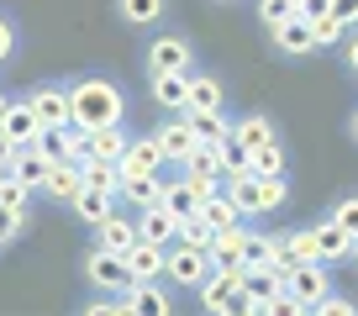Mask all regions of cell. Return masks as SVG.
<instances>
[{"label": "cell", "mask_w": 358, "mask_h": 316, "mask_svg": "<svg viewBox=\"0 0 358 316\" xmlns=\"http://www.w3.org/2000/svg\"><path fill=\"white\" fill-rule=\"evenodd\" d=\"M127 111L122 90H116L111 79H74L69 85V122L79 127V132H90V127H116Z\"/></svg>", "instance_id": "1"}, {"label": "cell", "mask_w": 358, "mask_h": 316, "mask_svg": "<svg viewBox=\"0 0 358 316\" xmlns=\"http://www.w3.org/2000/svg\"><path fill=\"white\" fill-rule=\"evenodd\" d=\"M227 195L243 216L274 211L285 201V174H227Z\"/></svg>", "instance_id": "2"}, {"label": "cell", "mask_w": 358, "mask_h": 316, "mask_svg": "<svg viewBox=\"0 0 358 316\" xmlns=\"http://www.w3.org/2000/svg\"><path fill=\"white\" fill-rule=\"evenodd\" d=\"M85 274H90V285L95 290H106V295H127V285H132V274H127V259L122 253H111V248H95L85 259Z\"/></svg>", "instance_id": "3"}, {"label": "cell", "mask_w": 358, "mask_h": 316, "mask_svg": "<svg viewBox=\"0 0 358 316\" xmlns=\"http://www.w3.org/2000/svg\"><path fill=\"white\" fill-rule=\"evenodd\" d=\"M37 148H43L48 164H79V158H85V132H79L74 122L69 127H43V132H37Z\"/></svg>", "instance_id": "4"}, {"label": "cell", "mask_w": 358, "mask_h": 316, "mask_svg": "<svg viewBox=\"0 0 358 316\" xmlns=\"http://www.w3.org/2000/svg\"><path fill=\"white\" fill-rule=\"evenodd\" d=\"M164 274H169V285H201L206 274H211V253L174 243V248H169V259H164Z\"/></svg>", "instance_id": "5"}, {"label": "cell", "mask_w": 358, "mask_h": 316, "mask_svg": "<svg viewBox=\"0 0 358 316\" xmlns=\"http://www.w3.org/2000/svg\"><path fill=\"white\" fill-rule=\"evenodd\" d=\"M285 290L295 295V301H306V311H311V301H322L332 285H327V269H322V259H311V264H290L285 269Z\"/></svg>", "instance_id": "6"}, {"label": "cell", "mask_w": 358, "mask_h": 316, "mask_svg": "<svg viewBox=\"0 0 358 316\" xmlns=\"http://www.w3.org/2000/svg\"><path fill=\"white\" fill-rule=\"evenodd\" d=\"M201 301H206V311H216V316H227V301H232L237 290H243V274L237 269H222V264H211V274H206L201 285Z\"/></svg>", "instance_id": "7"}, {"label": "cell", "mask_w": 358, "mask_h": 316, "mask_svg": "<svg viewBox=\"0 0 358 316\" xmlns=\"http://www.w3.org/2000/svg\"><path fill=\"white\" fill-rule=\"evenodd\" d=\"M148 69L153 74H190V43L185 37H158L148 48Z\"/></svg>", "instance_id": "8"}, {"label": "cell", "mask_w": 358, "mask_h": 316, "mask_svg": "<svg viewBox=\"0 0 358 316\" xmlns=\"http://www.w3.org/2000/svg\"><path fill=\"white\" fill-rule=\"evenodd\" d=\"M158 169H164V148H158V137H127L122 180H127V174H158Z\"/></svg>", "instance_id": "9"}, {"label": "cell", "mask_w": 358, "mask_h": 316, "mask_svg": "<svg viewBox=\"0 0 358 316\" xmlns=\"http://www.w3.org/2000/svg\"><path fill=\"white\" fill-rule=\"evenodd\" d=\"M27 106L37 111L43 127H69V85H43Z\"/></svg>", "instance_id": "10"}, {"label": "cell", "mask_w": 358, "mask_h": 316, "mask_svg": "<svg viewBox=\"0 0 358 316\" xmlns=\"http://www.w3.org/2000/svg\"><path fill=\"white\" fill-rule=\"evenodd\" d=\"M174 232H179V216H169L164 206H148V211H137V237H143V243L174 248Z\"/></svg>", "instance_id": "11"}, {"label": "cell", "mask_w": 358, "mask_h": 316, "mask_svg": "<svg viewBox=\"0 0 358 316\" xmlns=\"http://www.w3.org/2000/svg\"><path fill=\"white\" fill-rule=\"evenodd\" d=\"M0 132H6L16 148H22V143H37L43 122H37V111H32L27 101H16V106H6V111H0Z\"/></svg>", "instance_id": "12"}, {"label": "cell", "mask_w": 358, "mask_h": 316, "mask_svg": "<svg viewBox=\"0 0 358 316\" xmlns=\"http://www.w3.org/2000/svg\"><path fill=\"white\" fill-rule=\"evenodd\" d=\"M6 174H11V180H22V185H32V190H43V174H48L43 148H37V143H22V148L11 153V164H6Z\"/></svg>", "instance_id": "13"}, {"label": "cell", "mask_w": 358, "mask_h": 316, "mask_svg": "<svg viewBox=\"0 0 358 316\" xmlns=\"http://www.w3.org/2000/svg\"><path fill=\"white\" fill-rule=\"evenodd\" d=\"M122 259H127V274H132V280H158V274H164L169 248H158V243H143V237H137Z\"/></svg>", "instance_id": "14"}, {"label": "cell", "mask_w": 358, "mask_h": 316, "mask_svg": "<svg viewBox=\"0 0 358 316\" xmlns=\"http://www.w3.org/2000/svg\"><path fill=\"white\" fill-rule=\"evenodd\" d=\"M164 180L169 174H127L122 180V201H132L137 211H148V206H164Z\"/></svg>", "instance_id": "15"}, {"label": "cell", "mask_w": 358, "mask_h": 316, "mask_svg": "<svg viewBox=\"0 0 358 316\" xmlns=\"http://www.w3.org/2000/svg\"><path fill=\"white\" fill-rule=\"evenodd\" d=\"M280 290H285V274L274 269V264H248L243 269V295L253 306H264L268 295H280Z\"/></svg>", "instance_id": "16"}, {"label": "cell", "mask_w": 358, "mask_h": 316, "mask_svg": "<svg viewBox=\"0 0 358 316\" xmlns=\"http://www.w3.org/2000/svg\"><path fill=\"white\" fill-rule=\"evenodd\" d=\"M122 153H127L122 122H116V127H90V132H85V158H116V164H122ZM85 158H79V164H85Z\"/></svg>", "instance_id": "17"}, {"label": "cell", "mask_w": 358, "mask_h": 316, "mask_svg": "<svg viewBox=\"0 0 358 316\" xmlns=\"http://www.w3.org/2000/svg\"><path fill=\"white\" fill-rule=\"evenodd\" d=\"M211 264H222V269H237V274L248 269V248H243V222L211 237Z\"/></svg>", "instance_id": "18"}, {"label": "cell", "mask_w": 358, "mask_h": 316, "mask_svg": "<svg viewBox=\"0 0 358 316\" xmlns=\"http://www.w3.org/2000/svg\"><path fill=\"white\" fill-rule=\"evenodd\" d=\"M169 316V295L158 290L153 280H132L127 285V316Z\"/></svg>", "instance_id": "19"}, {"label": "cell", "mask_w": 358, "mask_h": 316, "mask_svg": "<svg viewBox=\"0 0 358 316\" xmlns=\"http://www.w3.org/2000/svg\"><path fill=\"white\" fill-rule=\"evenodd\" d=\"M79 185H85L79 164H48V174H43V195H53V201H74Z\"/></svg>", "instance_id": "20"}, {"label": "cell", "mask_w": 358, "mask_h": 316, "mask_svg": "<svg viewBox=\"0 0 358 316\" xmlns=\"http://www.w3.org/2000/svg\"><path fill=\"white\" fill-rule=\"evenodd\" d=\"M274 48H280V53H311L316 48L311 22H306V16H285V22L274 27Z\"/></svg>", "instance_id": "21"}, {"label": "cell", "mask_w": 358, "mask_h": 316, "mask_svg": "<svg viewBox=\"0 0 358 316\" xmlns=\"http://www.w3.org/2000/svg\"><path fill=\"white\" fill-rule=\"evenodd\" d=\"M311 237H316V253H322V264H332V259H343V253H353V232H348L343 222L311 227Z\"/></svg>", "instance_id": "22"}, {"label": "cell", "mask_w": 358, "mask_h": 316, "mask_svg": "<svg viewBox=\"0 0 358 316\" xmlns=\"http://www.w3.org/2000/svg\"><path fill=\"white\" fill-rule=\"evenodd\" d=\"M85 185L90 190H106V195H122V164L116 158H85Z\"/></svg>", "instance_id": "23"}, {"label": "cell", "mask_w": 358, "mask_h": 316, "mask_svg": "<svg viewBox=\"0 0 358 316\" xmlns=\"http://www.w3.org/2000/svg\"><path fill=\"white\" fill-rule=\"evenodd\" d=\"M232 137L253 153V148H264V143H274V122H268L264 111H248V116H237L232 122Z\"/></svg>", "instance_id": "24"}, {"label": "cell", "mask_w": 358, "mask_h": 316, "mask_svg": "<svg viewBox=\"0 0 358 316\" xmlns=\"http://www.w3.org/2000/svg\"><path fill=\"white\" fill-rule=\"evenodd\" d=\"M95 232H101V248H111V253H127L137 243V222H127V216H106V222H95Z\"/></svg>", "instance_id": "25"}, {"label": "cell", "mask_w": 358, "mask_h": 316, "mask_svg": "<svg viewBox=\"0 0 358 316\" xmlns=\"http://www.w3.org/2000/svg\"><path fill=\"white\" fill-rule=\"evenodd\" d=\"M164 211L169 216H195L201 211V190L190 180H164Z\"/></svg>", "instance_id": "26"}, {"label": "cell", "mask_w": 358, "mask_h": 316, "mask_svg": "<svg viewBox=\"0 0 358 316\" xmlns=\"http://www.w3.org/2000/svg\"><path fill=\"white\" fill-rule=\"evenodd\" d=\"M185 180H222V153L211 143H195L185 153Z\"/></svg>", "instance_id": "27"}, {"label": "cell", "mask_w": 358, "mask_h": 316, "mask_svg": "<svg viewBox=\"0 0 358 316\" xmlns=\"http://www.w3.org/2000/svg\"><path fill=\"white\" fill-rule=\"evenodd\" d=\"M79 211V222H106V216L116 211V195H106V190H90V185H79V195L69 201Z\"/></svg>", "instance_id": "28"}, {"label": "cell", "mask_w": 358, "mask_h": 316, "mask_svg": "<svg viewBox=\"0 0 358 316\" xmlns=\"http://www.w3.org/2000/svg\"><path fill=\"white\" fill-rule=\"evenodd\" d=\"M153 137H158V148H164V164H185V153L195 148L190 122H174V127H164V132H153Z\"/></svg>", "instance_id": "29"}, {"label": "cell", "mask_w": 358, "mask_h": 316, "mask_svg": "<svg viewBox=\"0 0 358 316\" xmlns=\"http://www.w3.org/2000/svg\"><path fill=\"white\" fill-rule=\"evenodd\" d=\"M185 111H222V85L211 74H190V95H185Z\"/></svg>", "instance_id": "30"}, {"label": "cell", "mask_w": 358, "mask_h": 316, "mask_svg": "<svg viewBox=\"0 0 358 316\" xmlns=\"http://www.w3.org/2000/svg\"><path fill=\"white\" fill-rule=\"evenodd\" d=\"M311 259H322V253H316V237H311V232H290V237H280V274L290 269V264H311Z\"/></svg>", "instance_id": "31"}, {"label": "cell", "mask_w": 358, "mask_h": 316, "mask_svg": "<svg viewBox=\"0 0 358 316\" xmlns=\"http://www.w3.org/2000/svg\"><path fill=\"white\" fill-rule=\"evenodd\" d=\"M185 122H190V132H195V143H222V137L227 132H232V122H227V116L222 111H190V116H185Z\"/></svg>", "instance_id": "32"}, {"label": "cell", "mask_w": 358, "mask_h": 316, "mask_svg": "<svg viewBox=\"0 0 358 316\" xmlns=\"http://www.w3.org/2000/svg\"><path fill=\"white\" fill-rule=\"evenodd\" d=\"M201 216H206V222L216 227V232H227V227H237V222H243V211L232 206V195H227V190L206 195V201H201Z\"/></svg>", "instance_id": "33"}, {"label": "cell", "mask_w": 358, "mask_h": 316, "mask_svg": "<svg viewBox=\"0 0 358 316\" xmlns=\"http://www.w3.org/2000/svg\"><path fill=\"white\" fill-rule=\"evenodd\" d=\"M211 237H216V227L206 222L201 211H195V216H179V232H174V243H185V248H206V253H211Z\"/></svg>", "instance_id": "34"}, {"label": "cell", "mask_w": 358, "mask_h": 316, "mask_svg": "<svg viewBox=\"0 0 358 316\" xmlns=\"http://www.w3.org/2000/svg\"><path fill=\"white\" fill-rule=\"evenodd\" d=\"M185 95H190V74H153V101L158 106H185Z\"/></svg>", "instance_id": "35"}, {"label": "cell", "mask_w": 358, "mask_h": 316, "mask_svg": "<svg viewBox=\"0 0 358 316\" xmlns=\"http://www.w3.org/2000/svg\"><path fill=\"white\" fill-rule=\"evenodd\" d=\"M243 248H248V264H274L280 269V237H264V232L243 227Z\"/></svg>", "instance_id": "36"}, {"label": "cell", "mask_w": 358, "mask_h": 316, "mask_svg": "<svg viewBox=\"0 0 358 316\" xmlns=\"http://www.w3.org/2000/svg\"><path fill=\"white\" fill-rule=\"evenodd\" d=\"M216 153H222V180H227V174H248V164H253V153H248V148L237 143L232 132L216 143Z\"/></svg>", "instance_id": "37"}, {"label": "cell", "mask_w": 358, "mask_h": 316, "mask_svg": "<svg viewBox=\"0 0 358 316\" xmlns=\"http://www.w3.org/2000/svg\"><path fill=\"white\" fill-rule=\"evenodd\" d=\"M248 174H285V148H280V143L253 148V164H248Z\"/></svg>", "instance_id": "38"}, {"label": "cell", "mask_w": 358, "mask_h": 316, "mask_svg": "<svg viewBox=\"0 0 358 316\" xmlns=\"http://www.w3.org/2000/svg\"><path fill=\"white\" fill-rule=\"evenodd\" d=\"M306 22H311V37H316V48L337 43V37L348 32V27H343V22H337V16H332V6H327V11H316V16H306Z\"/></svg>", "instance_id": "39"}, {"label": "cell", "mask_w": 358, "mask_h": 316, "mask_svg": "<svg viewBox=\"0 0 358 316\" xmlns=\"http://www.w3.org/2000/svg\"><path fill=\"white\" fill-rule=\"evenodd\" d=\"M158 11H164V0H122V16L132 27H148V22H158Z\"/></svg>", "instance_id": "40"}, {"label": "cell", "mask_w": 358, "mask_h": 316, "mask_svg": "<svg viewBox=\"0 0 358 316\" xmlns=\"http://www.w3.org/2000/svg\"><path fill=\"white\" fill-rule=\"evenodd\" d=\"M285 16H295V0H258V22H264L268 32H274Z\"/></svg>", "instance_id": "41"}, {"label": "cell", "mask_w": 358, "mask_h": 316, "mask_svg": "<svg viewBox=\"0 0 358 316\" xmlns=\"http://www.w3.org/2000/svg\"><path fill=\"white\" fill-rule=\"evenodd\" d=\"M27 195H32V185H22V180H0V206H16V211H27Z\"/></svg>", "instance_id": "42"}, {"label": "cell", "mask_w": 358, "mask_h": 316, "mask_svg": "<svg viewBox=\"0 0 358 316\" xmlns=\"http://www.w3.org/2000/svg\"><path fill=\"white\" fill-rule=\"evenodd\" d=\"M22 227H27V211H16V206H0V243H11Z\"/></svg>", "instance_id": "43"}, {"label": "cell", "mask_w": 358, "mask_h": 316, "mask_svg": "<svg viewBox=\"0 0 358 316\" xmlns=\"http://www.w3.org/2000/svg\"><path fill=\"white\" fill-rule=\"evenodd\" d=\"M311 311H316V316H353V311H358V306H348V301H337V295H332V290H327V295H322V301H311Z\"/></svg>", "instance_id": "44"}, {"label": "cell", "mask_w": 358, "mask_h": 316, "mask_svg": "<svg viewBox=\"0 0 358 316\" xmlns=\"http://www.w3.org/2000/svg\"><path fill=\"white\" fill-rule=\"evenodd\" d=\"M332 222H343L348 232L358 237V195H353V201H343V206H337V211H332Z\"/></svg>", "instance_id": "45"}, {"label": "cell", "mask_w": 358, "mask_h": 316, "mask_svg": "<svg viewBox=\"0 0 358 316\" xmlns=\"http://www.w3.org/2000/svg\"><path fill=\"white\" fill-rule=\"evenodd\" d=\"M327 6H332V16H337L343 27H353V22H358V0H327Z\"/></svg>", "instance_id": "46"}, {"label": "cell", "mask_w": 358, "mask_h": 316, "mask_svg": "<svg viewBox=\"0 0 358 316\" xmlns=\"http://www.w3.org/2000/svg\"><path fill=\"white\" fill-rule=\"evenodd\" d=\"M11 48H16V27L6 22V16H0V64H6V58H11Z\"/></svg>", "instance_id": "47"}, {"label": "cell", "mask_w": 358, "mask_h": 316, "mask_svg": "<svg viewBox=\"0 0 358 316\" xmlns=\"http://www.w3.org/2000/svg\"><path fill=\"white\" fill-rule=\"evenodd\" d=\"M90 316H127V295H122V301H95Z\"/></svg>", "instance_id": "48"}, {"label": "cell", "mask_w": 358, "mask_h": 316, "mask_svg": "<svg viewBox=\"0 0 358 316\" xmlns=\"http://www.w3.org/2000/svg\"><path fill=\"white\" fill-rule=\"evenodd\" d=\"M11 153H16V143L6 132H0V169H6V164H11Z\"/></svg>", "instance_id": "49"}, {"label": "cell", "mask_w": 358, "mask_h": 316, "mask_svg": "<svg viewBox=\"0 0 358 316\" xmlns=\"http://www.w3.org/2000/svg\"><path fill=\"white\" fill-rule=\"evenodd\" d=\"M348 64H353V74H358V37L348 43Z\"/></svg>", "instance_id": "50"}, {"label": "cell", "mask_w": 358, "mask_h": 316, "mask_svg": "<svg viewBox=\"0 0 358 316\" xmlns=\"http://www.w3.org/2000/svg\"><path fill=\"white\" fill-rule=\"evenodd\" d=\"M6 106H11V101H6V95H0V111H6Z\"/></svg>", "instance_id": "51"}, {"label": "cell", "mask_w": 358, "mask_h": 316, "mask_svg": "<svg viewBox=\"0 0 358 316\" xmlns=\"http://www.w3.org/2000/svg\"><path fill=\"white\" fill-rule=\"evenodd\" d=\"M353 259H358V237H353Z\"/></svg>", "instance_id": "52"}, {"label": "cell", "mask_w": 358, "mask_h": 316, "mask_svg": "<svg viewBox=\"0 0 358 316\" xmlns=\"http://www.w3.org/2000/svg\"><path fill=\"white\" fill-rule=\"evenodd\" d=\"M353 137H358V116H353Z\"/></svg>", "instance_id": "53"}, {"label": "cell", "mask_w": 358, "mask_h": 316, "mask_svg": "<svg viewBox=\"0 0 358 316\" xmlns=\"http://www.w3.org/2000/svg\"><path fill=\"white\" fill-rule=\"evenodd\" d=\"M0 180H6V169H0Z\"/></svg>", "instance_id": "54"}]
</instances>
